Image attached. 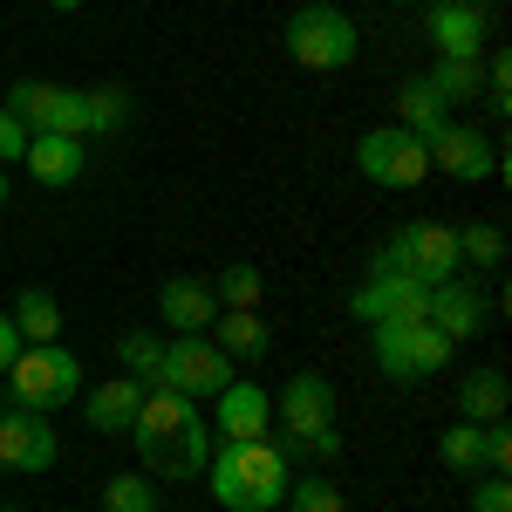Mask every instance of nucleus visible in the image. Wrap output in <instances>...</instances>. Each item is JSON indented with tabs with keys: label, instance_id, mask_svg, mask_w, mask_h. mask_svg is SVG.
<instances>
[{
	"label": "nucleus",
	"instance_id": "obj_10",
	"mask_svg": "<svg viewBox=\"0 0 512 512\" xmlns=\"http://www.w3.org/2000/svg\"><path fill=\"white\" fill-rule=\"evenodd\" d=\"M55 458H62L55 424H48V417H35V410H21V403H7V410H0V472L41 478Z\"/></svg>",
	"mask_w": 512,
	"mask_h": 512
},
{
	"label": "nucleus",
	"instance_id": "obj_1",
	"mask_svg": "<svg viewBox=\"0 0 512 512\" xmlns=\"http://www.w3.org/2000/svg\"><path fill=\"white\" fill-rule=\"evenodd\" d=\"M130 444H137V458H144L151 478H205L212 424L198 417L192 396L144 390V410H137V424H130Z\"/></svg>",
	"mask_w": 512,
	"mask_h": 512
},
{
	"label": "nucleus",
	"instance_id": "obj_3",
	"mask_svg": "<svg viewBox=\"0 0 512 512\" xmlns=\"http://www.w3.org/2000/svg\"><path fill=\"white\" fill-rule=\"evenodd\" d=\"M280 41H287V62L308 69V76H335V69H349L355 55H362V28H355L335 0H308V7H294Z\"/></svg>",
	"mask_w": 512,
	"mask_h": 512
},
{
	"label": "nucleus",
	"instance_id": "obj_24",
	"mask_svg": "<svg viewBox=\"0 0 512 512\" xmlns=\"http://www.w3.org/2000/svg\"><path fill=\"white\" fill-rule=\"evenodd\" d=\"M424 82L437 89L444 110H458V103H478V96H485V62H444V55H437Z\"/></svg>",
	"mask_w": 512,
	"mask_h": 512
},
{
	"label": "nucleus",
	"instance_id": "obj_26",
	"mask_svg": "<svg viewBox=\"0 0 512 512\" xmlns=\"http://www.w3.org/2000/svg\"><path fill=\"white\" fill-rule=\"evenodd\" d=\"M458 267H472V274H492V267H506V233L499 226H458Z\"/></svg>",
	"mask_w": 512,
	"mask_h": 512
},
{
	"label": "nucleus",
	"instance_id": "obj_21",
	"mask_svg": "<svg viewBox=\"0 0 512 512\" xmlns=\"http://www.w3.org/2000/svg\"><path fill=\"white\" fill-rule=\"evenodd\" d=\"M212 342L233 355V362H260V355L274 349V328H267V315H260V308H219Z\"/></svg>",
	"mask_w": 512,
	"mask_h": 512
},
{
	"label": "nucleus",
	"instance_id": "obj_2",
	"mask_svg": "<svg viewBox=\"0 0 512 512\" xmlns=\"http://www.w3.org/2000/svg\"><path fill=\"white\" fill-rule=\"evenodd\" d=\"M294 465L274 451V437H246V444H219L205 458V485L226 512H280Z\"/></svg>",
	"mask_w": 512,
	"mask_h": 512
},
{
	"label": "nucleus",
	"instance_id": "obj_33",
	"mask_svg": "<svg viewBox=\"0 0 512 512\" xmlns=\"http://www.w3.org/2000/svg\"><path fill=\"white\" fill-rule=\"evenodd\" d=\"M485 103H492V110H506V103H512V62H506V48L485 62Z\"/></svg>",
	"mask_w": 512,
	"mask_h": 512
},
{
	"label": "nucleus",
	"instance_id": "obj_9",
	"mask_svg": "<svg viewBox=\"0 0 512 512\" xmlns=\"http://www.w3.org/2000/svg\"><path fill=\"white\" fill-rule=\"evenodd\" d=\"M7 117H21L28 130H55V137H89V96L69 89V82H41L21 76L7 96H0Z\"/></svg>",
	"mask_w": 512,
	"mask_h": 512
},
{
	"label": "nucleus",
	"instance_id": "obj_8",
	"mask_svg": "<svg viewBox=\"0 0 512 512\" xmlns=\"http://www.w3.org/2000/svg\"><path fill=\"white\" fill-rule=\"evenodd\" d=\"M233 376H239V362L219 349L212 335H171V342H164L158 390H178V396H192V403H212Z\"/></svg>",
	"mask_w": 512,
	"mask_h": 512
},
{
	"label": "nucleus",
	"instance_id": "obj_35",
	"mask_svg": "<svg viewBox=\"0 0 512 512\" xmlns=\"http://www.w3.org/2000/svg\"><path fill=\"white\" fill-rule=\"evenodd\" d=\"M21 158H28V123L0 110V164H21Z\"/></svg>",
	"mask_w": 512,
	"mask_h": 512
},
{
	"label": "nucleus",
	"instance_id": "obj_4",
	"mask_svg": "<svg viewBox=\"0 0 512 512\" xmlns=\"http://www.w3.org/2000/svg\"><path fill=\"white\" fill-rule=\"evenodd\" d=\"M7 396L21 410H35V417H55L62 403L82 396V355L69 342H28L14 355V369H7Z\"/></svg>",
	"mask_w": 512,
	"mask_h": 512
},
{
	"label": "nucleus",
	"instance_id": "obj_20",
	"mask_svg": "<svg viewBox=\"0 0 512 512\" xmlns=\"http://www.w3.org/2000/svg\"><path fill=\"white\" fill-rule=\"evenodd\" d=\"M506 410H512L506 369H465V376H458V417H465V424H499Z\"/></svg>",
	"mask_w": 512,
	"mask_h": 512
},
{
	"label": "nucleus",
	"instance_id": "obj_28",
	"mask_svg": "<svg viewBox=\"0 0 512 512\" xmlns=\"http://www.w3.org/2000/svg\"><path fill=\"white\" fill-rule=\"evenodd\" d=\"M117 362L137 376V383H158V376H164V335H151V328L117 335Z\"/></svg>",
	"mask_w": 512,
	"mask_h": 512
},
{
	"label": "nucleus",
	"instance_id": "obj_18",
	"mask_svg": "<svg viewBox=\"0 0 512 512\" xmlns=\"http://www.w3.org/2000/svg\"><path fill=\"white\" fill-rule=\"evenodd\" d=\"M28 171H35V185L48 192H69L82 171H89V137H55V130H28Z\"/></svg>",
	"mask_w": 512,
	"mask_h": 512
},
{
	"label": "nucleus",
	"instance_id": "obj_14",
	"mask_svg": "<svg viewBox=\"0 0 512 512\" xmlns=\"http://www.w3.org/2000/svg\"><path fill=\"white\" fill-rule=\"evenodd\" d=\"M424 151H431V171L458 178V185H478V178H492V171H499V144H492L478 123H458V117L444 123Z\"/></svg>",
	"mask_w": 512,
	"mask_h": 512
},
{
	"label": "nucleus",
	"instance_id": "obj_22",
	"mask_svg": "<svg viewBox=\"0 0 512 512\" xmlns=\"http://www.w3.org/2000/svg\"><path fill=\"white\" fill-rule=\"evenodd\" d=\"M396 123H403L410 137H424V144H431L437 130L451 123V110L437 103V89H431V82H424V76H410V82H403V89H396Z\"/></svg>",
	"mask_w": 512,
	"mask_h": 512
},
{
	"label": "nucleus",
	"instance_id": "obj_30",
	"mask_svg": "<svg viewBox=\"0 0 512 512\" xmlns=\"http://www.w3.org/2000/svg\"><path fill=\"white\" fill-rule=\"evenodd\" d=\"M164 499H158V485L144 472H123V478H110L103 485V512H158Z\"/></svg>",
	"mask_w": 512,
	"mask_h": 512
},
{
	"label": "nucleus",
	"instance_id": "obj_31",
	"mask_svg": "<svg viewBox=\"0 0 512 512\" xmlns=\"http://www.w3.org/2000/svg\"><path fill=\"white\" fill-rule=\"evenodd\" d=\"M287 512H349V499L328 485V478H287Z\"/></svg>",
	"mask_w": 512,
	"mask_h": 512
},
{
	"label": "nucleus",
	"instance_id": "obj_19",
	"mask_svg": "<svg viewBox=\"0 0 512 512\" xmlns=\"http://www.w3.org/2000/svg\"><path fill=\"white\" fill-rule=\"evenodd\" d=\"M137 410H144V383H137V376H110V383L89 390V431L96 437H130Z\"/></svg>",
	"mask_w": 512,
	"mask_h": 512
},
{
	"label": "nucleus",
	"instance_id": "obj_29",
	"mask_svg": "<svg viewBox=\"0 0 512 512\" xmlns=\"http://www.w3.org/2000/svg\"><path fill=\"white\" fill-rule=\"evenodd\" d=\"M89 96V137H110L130 123V89L123 82H103V89H82Z\"/></svg>",
	"mask_w": 512,
	"mask_h": 512
},
{
	"label": "nucleus",
	"instance_id": "obj_17",
	"mask_svg": "<svg viewBox=\"0 0 512 512\" xmlns=\"http://www.w3.org/2000/svg\"><path fill=\"white\" fill-rule=\"evenodd\" d=\"M424 321H431L444 342H472V335H485V321H492V308H485V294H478L472 280H444V287H431V308H424Z\"/></svg>",
	"mask_w": 512,
	"mask_h": 512
},
{
	"label": "nucleus",
	"instance_id": "obj_7",
	"mask_svg": "<svg viewBox=\"0 0 512 512\" xmlns=\"http://www.w3.org/2000/svg\"><path fill=\"white\" fill-rule=\"evenodd\" d=\"M355 171H362L369 185H383V192H417V185L431 178V151H424V137H410L403 123H383V130H362Z\"/></svg>",
	"mask_w": 512,
	"mask_h": 512
},
{
	"label": "nucleus",
	"instance_id": "obj_27",
	"mask_svg": "<svg viewBox=\"0 0 512 512\" xmlns=\"http://www.w3.org/2000/svg\"><path fill=\"white\" fill-rule=\"evenodd\" d=\"M212 294H219V308H260L267 301V274L253 260H233V267H219Z\"/></svg>",
	"mask_w": 512,
	"mask_h": 512
},
{
	"label": "nucleus",
	"instance_id": "obj_5",
	"mask_svg": "<svg viewBox=\"0 0 512 512\" xmlns=\"http://www.w3.org/2000/svg\"><path fill=\"white\" fill-rule=\"evenodd\" d=\"M451 349L458 342H444L431 321H376L369 328V355L390 383H431L437 369H451Z\"/></svg>",
	"mask_w": 512,
	"mask_h": 512
},
{
	"label": "nucleus",
	"instance_id": "obj_38",
	"mask_svg": "<svg viewBox=\"0 0 512 512\" xmlns=\"http://www.w3.org/2000/svg\"><path fill=\"white\" fill-rule=\"evenodd\" d=\"M48 7H55V14H76V7H82V0H48Z\"/></svg>",
	"mask_w": 512,
	"mask_h": 512
},
{
	"label": "nucleus",
	"instance_id": "obj_13",
	"mask_svg": "<svg viewBox=\"0 0 512 512\" xmlns=\"http://www.w3.org/2000/svg\"><path fill=\"white\" fill-rule=\"evenodd\" d=\"M424 35L444 62H485V7L478 0H431L424 7Z\"/></svg>",
	"mask_w": 512,
	"mask_h": 512
},
{
	"label": "nucleus",
	"instance_id": "obj_12",
	"mask_svg": "<svg viewBox=\"0 0 512 512\" xmlns=\"http://www.w3.org/2000/svg\"><path fill=\"white\" fill-rule=\"evenodd\" d=\"M335 383L328 376H315V369H301V376H287L274 390V424H287V437H321V431H335Z\"/></svg>",
	"mask_w": 512,
	"mask_h": 512
},
{
	"label": "nucleus",
	"instance_id": "obj_16",
	"mask_svg": "<svg viewBox=\"0 0 512 512\" xmlns=\"http://www.w3.org/2000/svg\"><path fill=\"white\" fill-rule=\"evenodd\" d=\"M158 321L171 328V335H212V321H219V294H212V280L171 274L158 287Z\"/></svg>",
	"mask_w": 512,
	"mask_h": 512
},
{
	"label": "nucleus",
	"instance_id": "obj_32",
	"mask_svg": "<svg viewBox=\"0 0 512 512\" xmlns=\"http://www.w3.org/2000/svg\"><path fill=\"white\" fill-rule=\"evenodd\" d=\"M472 512H512V485H506L499 472H485V478L472 485Z\"/></svg>",
	"mask_w": 512,
	"mask_h": 512
},
{
	"label": "nucleus",
	"instance_id": "obj_37",
	"mask_svg": "<svg viewBox=\"0 0 512 512\" xmlns=\"http://www.w3.org/2000/svg\"><path fill=\"white\" fill-rule=\"evenodd\" d=\"M315 444V458H342V431H321V437H308Z\"/></svg>",
	"mask_w": 512,
	"mask_h": 512
},
{
	"label": "nucleus",
	"instance_id": "obj_39",
	"mask_svg": "<svg viewBox=\"0 0 512 512\" xmlns=\"http://www.w3.org/2000/svg\"><path fill=\"white\" fill-rule=\"evenodd\" d=\"M0 205H7V164H0Z\"/></svg>",
	"mask_w": 512,
	"mask_h": 512
},
{
	"label": "nucleus",
	"instance_id": "obj_36",
	"mask_svg": "<svg viewBox=\"0 0 512 512\" xmlns=\"http://www.w3.org/2000/svg\"><path fill=\"white\" fill-rule=\"evenodd\" d=\"M21 349H28V342H21V328H14V315L0 308V376L14 369V355H21Z\"/></svg>",
	"mask_w": 512,
	"mask_h": 512
},
{
	"label": "nucleus",
	"instance_id": "obj_25",
	"mask_svg": "<svg viewBox=\"0 0 512 512\" xmlns=\"http://www.w3.org/2000/svg\"><path fill=\"white\" fill-rule=\"evenodd\" d=\"M437 458H444V472H458V478H485V424H451L437 437Z\"/></svg>",
	"mask_w": 512,
	"mask_h": 512
},
{
	"label": "nucleus",
	"instance_id": "obj_11",
	"mask_svg": "<svg viewBox=\"0 0 512 512\" xmlns=\"http://www.w3.org/2000/svg\"><path fill=\"white\" fill-rule=\"evenodd\" d=\"M424 308H431V287L410 274H390V267H369V280L349 294V315L355 321H424Z\"/></svg>",
	"mask_w": 512,
	"mask_h": 512
},
{
	"label": "nucleus",
	"instance_id": "obj_34",
	"mask_svg": "<svg viewBox=\"0 0 512 512\" xmlns=\"http://www.w3.org/2000/svg\"><path fill=\"white\" fill-rule=\"evenodd\" d=\"M485 472H512V431H506V417L499 424H485Z\"/></svg>",
	"mask_w": 512,
	"mask_h": 512
},
{
	"label": "nucleus",
	"instance_id": "obj_15",
	"mask_svg": "<svg viewBox=\"0 0 512 512\" xmlns=\"http://www.w3.org/2000/svg\"><path fill=\"white\" fill-rule=\"evenodd\" d=\"M212 431L226 444H246V437H274V390L253 383V376H233L226 390L212 396Z\"/></svg>",
	"mask_w": 512,
	"mask_h": 512
},
{
	"label": "nucleus",
	"instance_id": "obj_23",
	"mask_svg": "<svg viewBox=\"0 0 512 512\" xmlns=\"http://www.w3.org/2000/svg\"><path fill=\"white\" fill-rule=\"evenodd\" d=\"M7 315H14V328H21V342H62V308H55L48 287H21Z\"/></svg>",
	"mask_w": 512,
	"mask_h": 512
},
{
	"label": "nucleus",
	"instance_id": "obj_6",
	"mask_svg": "<svg viewBox=\"0 0 512 512\" xmlns=\"http://www.w3.org/2000/svg\"><path fill=\"white\" fill-rule=\"evenodd\" d=\"M369 267H390V274H410L424 280V287H444V280H458V226H437V219H410V226H396L390 246L369 260Z\"/></svg>",
	"mask_w": 512,
	"mask_h": 512
}]
</instances>
